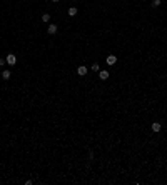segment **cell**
Wrapping results in <instances>:
<instances>
[{
    "instance_id": "1",
    "label": "cell",
    "mask_w": 167,
    "mask_h": 185,
    "mask_svg": "<svg viewBox=\"0 0 167 185\" xmlns=\"http://www.w3.org/2000/svg\"><path fill=\"white\" fill-rule=\"evenodd\" d=\"M5 60H7V65H10V67L17 65V55H15V53H7Z\"/></svg>"
},
{
    "instance_id": "2",
    "label": "cell",
    "mask_w": 167,
    "mask_h": 185,
    "mask_svg": "<svg viewBox=\"0 0 167 185\" xmlns=\"http://www.w3.org/2000/svg\"><path fill=\"white\" fill-rule=\"evenodd\" d=\"M105 63H107L109 67H112V65H115L117 63V55H114V53H110L105 57Z\"/></svg>"
},
{
    "instance_id": "3",
    "label": "cell",
    "mask_w": 167,
    "mask_h": 185,
    "mask_svg": "<svg viewBox=\"0 0 167 185\" xmlns=\"http://www.w3.org/2000/svg\"><path fill=\"white\" fill-rule=\"evenodd\" d=\"M160 130H162V124L160 122H152L150 124V132L152 134H159Z\"/></svg>"
},
{
    "instance_id": "4",
    "label": "cell",
    "mask_w": 167,
    "mask_h": 185,
    "mask_svg": "<svg viewBox=\"0 0 167 185\" xmlns=\"http://www.w3.org/2000/svg\"><path fill=\"white\" fill-rule=\"evenodd\" d=\"M89 73V67H85V65H79L77 67V75L79 77H85Z\"/></svg>"
},
{
    "instance_id": "5",
    "label": "cell",
    "mask_w": 167,
    "mask_h": 185,
    "mask_svg": "<svg viewBox=\"0 0 167 185\" xmlns=\"http://www.w3.org/2000/svg\"><path fill=\"white\" fill-rule=\"evenodd\" d=\"M109 77H110V72H109V70H100V72H99V80L105 82V80H109Z\"/></svg>"
},
{
    "instance_id": "6",
    "label": "cell",
    "mask_w": 167,
    "mask_h": 185,
    "mask_svg": "<svg viewBox=\"0 0 167 185\" xmlns=\"http://www.w3.org/2000/svg\"><path fill=\"white\" fill-rule=\"evenodd\" d=\"M59 32V27H57V23H50L49 27H47V33L49 35H55Z\"/></svg>"
},
{
    "instance_id": "7",
    "label": "cell",
    "mask_w": 167,
    "mask_h": 185,
    "mask_svg": "<svg viewBox=\"0 0 167 185\" xmlns=\"http://www.w3.org/2000/svg\"><path fill=\"white\" fill-rule=\"evenodd\" d=\"M67 13H69V17H75V15L79 13V10H77V7H69Z\"/></svg>"
},
{
    "instance_id": "8",
    "label": "cell",
    "mask_w": 167,
    "mask_h": 185,
    "mask_svg": "<svg viewBox=\"0 0 167 185\" xmlns=\"http://www.w3.org/2000/svg\"><path fill=\"white\" fill-rule=\"evenodd\" d=\"M10 77H12V72L10 70H2V78L3 80H10Z\"/></svg>"
},
{
    "instance_id": "9",
    "label": "cell",
    "mask_w": 167,
    "mask_h": 185,
    "mask_svg": "<svg viewBox=\"0 0 167 185\" xmlns=\"http://www.w3.org/2000/svg\"><path fill=\"white\" fill-rule=\"evenodd\" d=\"M90 70H92L94 73H99V72H100V65L95 62V63H92V65H90Z\"/></svg>"
},
{
    "instance_id": "10",
    "label": "cell",
    "mask_w": 167,
    "mask_h": 185,
    "mask_svg": "<svg viewBox=\"0 0 167 185\" xmlns=\"http://www.w3.org/2000/svg\"><path fill=\"white\" fill-rule=\"evenodd\" d=\"M160 5H162V0H152L150 2V7H154V9H157Z\"/></svg>"
},
{
    "instance_id": "11",
    "label": "cell",
    "mask_w": 167,
    "mask_h": 185,
    "mask_svg": "<svg viewBox=\"0 0 167 185\" xmlns=\"http://www.w3.org/2000/svg\"><path fill=\"white\" fill-rule=\"evenodd\" d=\"M40 19H42L44 23H47V22H50V13H42V17H40Z\"/></svg>"
},
{
    "instance_id": "12",
    "label": "cell",
    "mask_w": 167,
    "mask_h": 185,
    "mask_svg": "<svg viewBox=\"0 0 167 185\" xmlns=\"http://www.w3.org/2000/svg\"><path fill=\"white\" fill-rule=\"evenodd\" d=\"M25 185H34V180H32V178H27V180H25Z\"/></svg>"
},
{
    "instance_id": "13",
    "label": "cell",
    "mask_w": 167,
    "mask_h": 185,
    "mask_svg": "<svg viewBox=\"0 0 167 185\" xmlns=\"http://www.w3.org/2000/svg\"><path fill=\"white\" fill-rule=\"evenodd\" d=\"M5 63H7V60H5V59H2V57H0V67H3Z\"/></svg>"
},
{
    "instance_id": "14",
    "label": "cell",
    "mask_w": 167,
    "mask_h": 185,
    "mask_svg": "<svg viewBox=\"0 0 167 185\" xmlns=\"http://www.w3.org/2000/svg\"><path fill=\"white\" fill-rule=\"evenodd\" d=\"M50 2H54V3H57V2H60V0H50Z\"/></svg>"
},
{
    "instance_id": "15",
    "label": "cell",
    "mask_w": 167,
    "mask_h": 185,
    "mask_svg": "<svg viewBox=\"0 0 167 185\" xmlns=\"http://www.w3.org/2000/svg\"><path fill=\"white\" fill-rule=\"evenodd\" d=\"M74 2H79V0H74Z\"/></svg>"
}]
</instances>
